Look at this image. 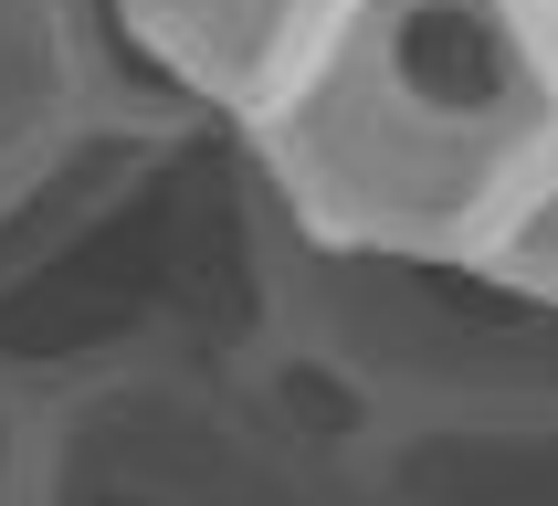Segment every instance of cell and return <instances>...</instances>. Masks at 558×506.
Here are the masks:
<instances>
[{"label":"cell","instance_id":"7a4b0ae2","mask_svg":"<svg viewBox=\"0 0 558 506\" xmlns=\"http://www.w3.org/2000/svg\"><path fill=\"white\" fill-rule=\"evenodd\" d=\"M253 327L316 348L390 433L558 401L548 296L506 285L485 253H369L295 232L264 190H253Z\"/></svg>","mask_w":558,"mask_h":506},{"label":"cell","instance_id":"277c9868","mask_svg":"<svg viewBox=\"0 0 558 506\" xmlns=\"http://www.w3.org/2000/svg\"><path fill=\"white\" fill-rule=\"evenodd\" d=\"M316 22H327V0H106L117 53L158 95H180L221 126H243L275 95V74L306 53Z\"/></svg>","mask_w":558,"mask_h":506},{"label":"cell","instance_id":"5b68a950","mask_svg":"<svg viewBox=\"0 0 558 506\" xmlns=\"http://www.w3.org/2000/svg\"><path fill=\"white\" fill-rule=\"evenodd\" d=\"M379 506H558V401L411 422L369 465Z\"/></svg>","mask_w":558,"mask_h":506},{"label":"cell","instance_id":"52a82bcc","mask_svg":"<svg viewBox=\"0 0 558 506\" xmlns=\"http://www.w3.org/2000/svg\"><path fill=\"white\" fill-rule=\"evenodd\" d=\"M485 264H496L506 285H527V296L558 306V148H548V169L517 190V212L485 232Z\"/></svg>","mask_w":558,"mask_h":506},{"label":"cell","instance_id":"3957f363","mask_svg":"<svg viewBox=\"0 0 558 506\" xmlns=\"http://www.w3.org/2000/svg\"><path fill=\"white\" fill-rule=\"evenodd\" d=\"M22 506H379L253 401L232 359H137L32 401Z\"/></svg>","mask_w":558,"mask_h":506},{"label":"cell","instance_id":"ba28073f","mask_svg":"<svg viewBox=\"0 0 558 506\" xmlns=\"http://www.w3.org/2000/svg\"><path fill=\"white\" fill-rule=\"evenodd\" d=\"M22 465H32V401L0 380V506H22Z\"/></svg>","mask_w":558,"mask_h":506},{"label":"cell","instance_id":"8992f818","mask_svg":"<svg viewBox=\"0 0 558 506\" xmlns=\"http://www.w3.org/2000/svg\"><path fill=\"white\" fill-rule=\"evenodd\" d=\"M148 85L106 32V0H0V180L95 95Z\"/></svg>","mask_w":558,"mask_h":506},{"label":"cell","instance_id":"6da1fadb","mask_svg":"<svg viewBox=\"0 0 558 506\" xmlns=\"http://www.w3.org/2000/svg\"><path fill=\"white\" fill-rule=\"evenodd\" d=\"M232 137L295 232L485 253L558 148V43L537 0H327Z\"/></svg>","mask_w":558,"mask_h":506},{"label":"cell","instance_id":"9c48e42d","mask_svg":"<svg viewBox=\"0 0 558 506\" xmlns=\"http://www.w3.org/2000/svg\"><path fill=\"white\" fill-rule=\"evenodd\" d=\"M537 22H548V43H558V0H537Z\"/></svg>","mask_w":558,"mask_h":506}]
</instances>
